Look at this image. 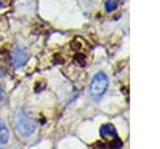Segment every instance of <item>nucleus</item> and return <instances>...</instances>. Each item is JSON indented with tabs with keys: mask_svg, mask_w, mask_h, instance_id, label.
Instances as JSON below:
<instances>
[{
	"mask_svg": "<svg viewBox=\"0 0 160 149\" xmlns=\"http://www.w3.org/2000/svg\"><path fill=\"white\" fill-rule=\"evenodd\" d=\"M11 120L18 135L22 139H29L36 130V121L34 116L22 106H18L12 110Z\"/></svg>",
	"mask_w": 160,
	"mask_h": 149,
	"instance_id": "obj_1",
	"label": "nucleus"
},
{
	"mask_svg": "<svg viewBox=\"0 0 160 149\" xmlns=\"http://www.w3.org/2000/svg\"><path fill=\"white\" fill-rule=\"evenodd\" d=\"M109 86V78L104 71H98L89 85V96L94 100L98 101L102 98V95L106 93Z\"/></svg>",
	"mask_w": 160,
	"mask_h": 149,
	"instance_id": "obj_2",
	"label": "nucleus"
},
{
	"mask_svg": "<svg viewBox=\"0 0 160 149\" xmlns=\"http://www.w3.org/2000/svg\"><path fill=\"white\" fill-rule=\"evenodd\" d=\"M29 59V54L25 48L20 45H15L11 50V64L15 69L21 68Z\"/></svg>",
	"mask_w": 160,
	"mask_h": 149,
	"instance_id": "obj_3",
	"label": "nucleus"
},
{
	"mask_svg": "<svg viewBox=\"0 0 160 149\" xmlns=\"http://www.w3.org/2000/svg\"><path fill=\"white\" fill-rule=\"evenodd\" d=\"M100 135L104 139H111V136L116 138V130L111 124H104L100 128Z\"/></svg>",
	"mask_w": 160,
	"mask_h": 149,
	"instance_id": "obj_4",
	"label": "nucleus"
},
{
	"mask_svg": "<svg viewBox=\"0 0 160 149\" xmlns=\"http://www.w3.org/2000/svg\"><path fill=\"white\" fill-rule=\"evenodd\" d=\"M9 138H10V133H9V129L5 124V121L0 118V145H4L9 141Z\"/></svg>",
	"mask_w": 160,
	"mask_h": 149,
	"instance_id": "obj_5",
	"label": "nucleus"
},
{
	"mask_svg": "<svg viewBox=\"0 0 160 149\" xmlns=\"http://www.w3.org/2000/svg\"><path fill=\"white\" fill-rule=\"evenodd\" d=\"M121 1L122 0H106V3H105V10L108 13H112L114 10H116V8L119 6V4Z\"/></svg>",
	"mask_w": 160,
	"mask_h": 149,
	"instance_id": "obj_6",
	"label": "nucleus"
},
{
	"mask_svg": "<svg viewBox=\"0 0 160 149\" xmlns=\"http://www.w3.org/2000/svg\"><path fill=\"white\" fill-rule=\"evenodd\" d=\"M4 96H5V93H4V89L0 86V103L4 100Z\"/></svg>",
	"mask_w": 160,
	"mask_h": 149,
	"instance_id": "obj_7",
	"label": "nucleus"
}]
</instances>
